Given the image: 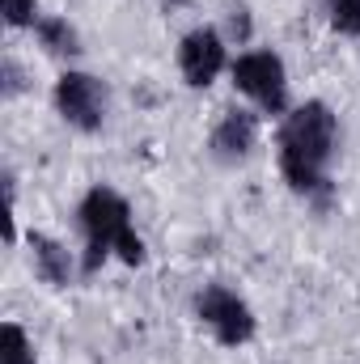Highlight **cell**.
Segmentation results:
<instances>
[{
    "mask_svg": "<svg viewBox=\"0 0 360 364\" xmlns=\"http://www.w3.org/2000/svg\"><path fill=\"white\" fill-rule=\"evenodd\" d=\"M26 259H30V272L38 284L47 288H68L81 272V250H68V242H60L55 233H43V229H30L26 233Z\"/></svg>",
    "mask_w": 360,
    "mask_h": 364,
    "instance_id": "8",
    "label": "cell"
},
{
    "mask_svg": "<svg viewBox=\"0 0 360 364\" xmlns=\"http://www.w3.org/2000/svg\"><path fill=\"white\" fill-rule=\"evenodd\" d=\"M229 64H233V47L212 21L186 26L174 43V68L191 93H208L221 77H229Z\"/></svg>",
    "mask_w": 360,
    "mask_h": 364,
    "instance_id": "6",
    "label": "cell"
},
{
    "mask_svg": "<svg viewBox=\"0 0 360 364\" xmlns=\"http://www.w3.org/2000/svg\"><path fill=\"white\" fill-rule=\"evenodd\" d=\"M263 114L259 110H250L246 102H233V106H225V110H216V119H212V127H208V157L221 166V170H238V166H246L255 153H259V144H263Z\"/></svg>",
    "mask_w": 360,
    "mask_h": 364,
    "instance_id": "7",
    "label": "cell"
},
{
    "mask_svg": "<svg viewBox=\"0 0 360 364\" xmlns=\"http://www.w3.org/2000/svg\"><path fill=\"white\" fill-rule=\"evenodd\" d=\"M0 364H43L34 352V339L26 335V326L17 318H9L0 326Z\"/></svg>",
    "mask_w": 360,
    "mask_h": 364,
    "instance_id": "11",
    "label": "cell"
},
{
    "mask_svg": "<svg viewBox=\"0 0 360 364\" xmlns=\"http://www.w3.org/2000/svg\"><path fill=\"white\" fill-rule=\"evenodd\" d=\"M43 17V4L38 0H0V21L17 34H30Z\"/></svg>",
    "mask_w": 360,
    "mask_h": 364,
    "instance_id": "13",
    "label": "cell"
},
{
    "mask_svg": "<svg viewBox=\"0 0 360 364\" xmlns=\"http://www.w3.org/2000/svg\"><path fill=\"white\" fill-rule=\"evenodd\" d=\"M26 90H30L26 64H21L13 51H4V55H0V97H4V102H17Z\"/></svg>",
    "mask_w": 360,
    "mask_h": 364,
    "instance_id": "14",
    "label": "cell"
},
{
    "mask_svg": "<svg viewBox=\"0 0 360 364\" xmlns=\"http://www.w3.org/2000/svg\"><path fill=\"white\" fill-rule=\"evenodd\" d=\"M221 34L229 38V47H233V51L255 47V17H250V4H246V0H229V4H225Z\"/></svg>",
    "mask_w": 360,
    "mask_h": 364,
    "instance_id": "10",
    "label": "cell"
},
{
    "mask_svg": "<svg viewBox=\"0 0 360 364\" xmlns=\"http://www.w3.org/2000/svg\"><path fill=\"white\" fill-rule=\"evenodd\" d=\"M30 38L38 43V51H43L47 60H55V64H64V68H73V64L81 60V51H85L81 30H77L64 13H43L38 26L30 30Z\"/></svg>",
    "mask_w": 360,
    "mask_h": 364,
    "instance_id": "9",
    "label": "cell"
},
{
    "mask_svg": "<svg viewBox=\"0 0 360 364\" xmlns=\"http://www.w3.org/2000/svg\"><path fill=\"white\" fill-rule=\"evenodd\" d=\"M191 318L195 326L225 352H242L259 339V314L255 305L225 279H208L191 296Z\"/></svg>",
    "mask_w": 360,
    "mask_h": 364,
    "instance_id": "4",
    "label": "cell"
},
{
    "mask_svg": "<svg viewBox=\"0 0 360 364\" xmlns=\"http://www.w3.org/2000/svg\"><path fill=\"white\" fill-rule=\"evenodd\" d=\"M339 144H344L339 114L327 97L292 102V110L275 123V170L284 186L305 203L331 199V174L339 161Z\"/></svg>",
    "mask_w": 360,
    "mask_h": 364,
    "instance_id": "1",
    "label": "cell"
},
{
    "mask_svg": "<svg viewBox=\"0 0 360 364\" xmlns=\"http://www.w3.org/2000/svg\"><path fill=\"white\" fill-rule=\"evenodd\" d=\"M51 110L60 114V123L68 132L102 136L110 123V85L81 64L60 68V77L51 81Z\"/></svg>",
    "mask_w": 360,
    "mask_h": 364,
    "instance_id": "5",
    "label": "cell"
},
{
    "mask_svg": "<svg viewBox=\"0 0 360 364\" xmlns=\"http://www.w3.org/2000/svg\"><path fill=\"white\" fill-rule=\"evenodd\" d=\"M77 233H81V272L97 275L106 263L119 267H144L149 246L136 229L132 203L119 186L93 182L77 203Z\"/></svg>",
    "mask_w": 360,
    "mask_h": 364,
    "instance_id": "2",
    "label": "cell"
},
{
    "mask_svg": "<svg viewBox=\"0 0 360 364\" xmlns=\"http://www.w3.org/2000/svg\"><path fill=\"white\" fill-rule=\"evenodd\" d=\"M229 85L238 93V102L259 110L268 123H280L292 110V77H288V64H284V55L275 47L255 43L246 51H233Z\"/></svg>",
    "mask_w": 360,
    "mask_h": 364,
    "instance_id": "3",
    "label": "cell"
},
{
    "mask_svg": "<svg viewBox=\"0 0 360 364\" xmlns=\"http://www.w3.org/2000/svg\"><path fill=\"white\" fill-rule=\"evenodd\" d=\"M322 13L339 38L360 43V0H322Z\"/></svg>",
    "mask_w": 360,
    "mask_h": 364,
    "instance_id": "12",
    "label": "cell"
}]
</instances>
